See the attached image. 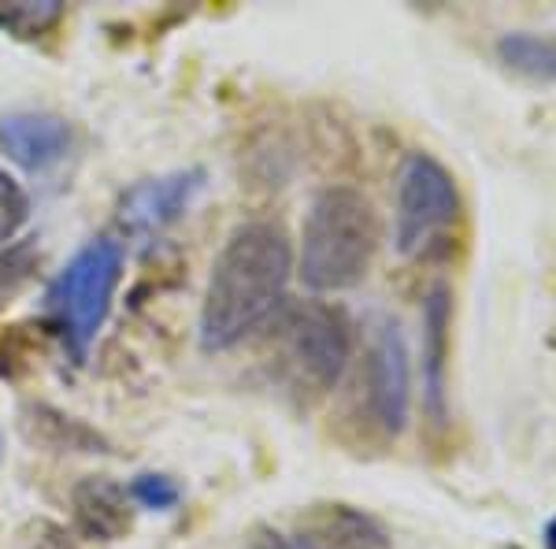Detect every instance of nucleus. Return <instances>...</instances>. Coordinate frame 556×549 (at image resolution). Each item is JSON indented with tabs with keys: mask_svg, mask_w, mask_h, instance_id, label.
<instances>
[{
	"mask_svg": "<svg viewBox=\"0 0 556 549\" xmlns=\"http://www.w3.org/2000/svg\"><path fill=\"white\" fill-rule=\"evenodd\" d=\"M364 398L371 423L386 438H397L408 427L412 412V364L408 341L401 335V323L379 320L364 357Z\"/></svg>",
	"mask_w": 556,
	"mask_h": 549,
	"instance_id": "6e6552de",
	"label": "nucleus"
},
{
	"mask_svg": "<svg viewBox=\"0 0 556 549\" xmlns=\"http://www.w3.org/2000/svg\"><path fill=\"white\" fill-rule=\"evenodd\" d=\"M41 272L38 238H20L0 246V312L20 297Z\"/></svg>",
	"mask_w": 556,
	"mask_h": 549,
	"instance_id": "2eb2a0df",
	"label": "nucleus"
},
{
	"mask_svg": "<svg viewBox=\"0 0 556 549\" xmlns=\"http://www.w3.org/2000/svg\"><path fill=\"white\" fill-rule=\"evenodd\" d=\"M542 542H545V549H556V516L545 524V531H542Z\"/></svg>",
	"mask_w": 556,
	"mask_h": 549,
	"instance_id": "a211bd4d",
	"label": "nucleus"
},
{
	"mask_svg": "<svg viewBox=\"0 0 556 549\" xmlns=\"http://www.w3.org/2000/svg\"><path fill=\"white\" fill-rule=\"evenodd\" d=\"M379 212L356 186H327L312 197L301 223L293 275L312 294H345L361 286L379 253Z\"/></svg>",
	"mask_w": 556,
	"mask_h": 549,
	"instance_id": "f03ea898",
	"label": "nucleus"
},
{
	"mask_svg": "<svg viewBox=\"0 0 556 549\" xmlns=\"http://www.w3.org/2000/svg\"><path fill=\"white\" fill-rule=\"evenodd\" d=\"M275 349V375L298 398H323L342 383L353 360V323L327 301H286L260 330Z\"/></svg>",
	"mask_w": 556,
	"mask_h": 549,
	"instance_id": "20e7f679",
	"label": "nucleus"
},
{
	"mask_svg": "<svg viewBox=\"0 0 556 549\" xmlns=\"http://www.w3.org/2000/svg\"><path fill=\"white\" fill-rule=\"evenodd\" d=\"M26 220H30V197L20 186V178L0 167V246L15 241V234L26 227Z\"/></svg>",
	"mask_w": 556,
	"mask_h": 549,
	"instance_id": "f3484780",
	"label": "nucleus"
},
{
	"mask_svg": "<svg viewBox=\"0 0 556 549\" xmlns=\"http://www.w3.org/2000/svg\"><path fill=\"white\" fill-rule=\"evenodd\" d=\"M75 146V127L56 112H8L0 115V152L26 175H45L64 164Z\"/></svg>",
	"mask_w": 556,
	"mask_h": 549,
	"instance_id": "1a4fd4ad",
	"label": "nucleus"
},
{
	"mask_svg": "<svg viewBox=\"0 0 556 549\" xmlns=\"http://www.w3.org/2000/svg\"><path fill=\"white\" fill-rule=\"evenodd\" d=\"M460 186L442 160L408 152L397 171L393 246L405 260H430L450 249V230L460 223Z\"/></svg>",
	"mask_w": 556,
	"mask_h": 549,
	"instance_id": "39448f33",
	"label": "nucleus"
},
{
	"mask_svg": "<svg viewBox=\"0 0 556 549\" xmlns=\"http://www.w3.org/2000/svg\"><path fill=\"white\" fill-rule=\"evenodd\" d=\"M127 486V498L134 509L146 512H175L182 506V483L167 472H138L134 479L123 483Z\"/></svg>",
	"mask_w": 556,
	"mask_h": 549,
	"instance_id": "dca6fc26",
	"label": "nucleus"
},
{
	"mask_svg": "<svg viewBox=\"0 0 556 549\" xmlns=\"http://www.w3.org/2000/svg\"><path fill=\"white\" fill-rule=\"evenodd\" d=\"M67 8L60 0H20V4H0V30L15 41H38L64 23Z\"/></svg>",
	"mask_w": 556,
	"mask_h": 549,
	"instance_id": "4468645a",
	"label": "nucleus"
},
{
	"mask_svg": "<svg viewBox=\"0 0 556 549\" xmlns=\"http://www.w3.org/2000/svg\"><path fill=\"white\" fill-rule=\"evenodd\" d=\"M123 260L127 253L115 238H89L45 286V327L64 346L71 364H86L97 335L112 316L115 294L123 283Z\"/></svg>",
	"mask_w": 556,
	"mask_h": 549,
	"instance_id": "7ed1b4c3",
	"label": "nucleus"
},
{
	"mask_svg": "<svg viewBox=\"0 0 556 549\" xmlns=\"http://www.w3.org/2000/svg\"><path fill=\"white\" fill-rule=\"evenodd\" d=\"M450 349H453V290L430 286L424 301V412L434 427L450 423Z\"/></svg>",
	"mask_w": 556,
	"mask_h": 549,
	"instance_id": "9d476101",
	"label": "nucleus"
},
{
	"mask_svg": "<svg viewBox=\"0 0 556 549\" xmlns=\"http://www.w3.org/2000/svg\"><path fill=\"white\" fill-rule=\"evenodd\" d=\"M497 60L516 75L556 83V34L508 30L497 38Z\"/></svg>",
	"mask_w": 556,
	"mask_h": 549,
	"instance_id": "ddd939ff",
	"label": "nucleus"
},
{
	"mask_svg": "<svg viewBox=\"0 0 556 549\" xmlns=\"http://www.w3.org/2000/svg\"><path fill=\"white\" fill-rule=\"evenodd\" d=\"M204 186H208V171L204 167H178L167 171V175L138 178L115 201V227H119L123 238L134 241L160 238L193 209Z\"/></svg>",
	"mask_w": 556,
	"mask_h": 549,
	"instance_id": "0eeeda50",
	"label": "nucleus"
},
{
	"mask_svg": "<svg viewBox=\"0 0 556 549\" xmlns=\"http://www.w3.org/2000/svg\"><path fill=\"white\" fill-rule=\"evenodd\" d=\"M15 427H20V435L26 442L34 449H45V453H83V457L112 453V442H108L101 431L45 401H23L20 416H15Z\"/></svg>",
	"mask_w": 556,
	"mask_h": 549,
	"instance_id": "f8f14e48",
	"label": "nucleus"
},
{
	"mask_svg": "<svg viewBox=\"0 0 556 549\" xmlns=\"http://www.w3.org/2000/svg\"><path fill=\"white\" fill-rule=\"evenodd\" d=\"M249 549H390V531L371 512L327 501L304 509L290 531L256 527Z\"/></svg>",
	"mask_w": 556,
	"mask_h": 549,
	"instance_id": "423d86ee",
	"label": "nucleus"
},
{
	"mask_svg": "<svg viewBox=\"0 0 556 549\" xmlns=\"http://www.w3.org/2000/svg\"><path fill=\"white\" fill-rule=\"evenodd\" d=\"M293 241L271 220H249L230 230L212 260L201 297L197 338L204 353H230L267 327L290 297Z\"/></svg>",
	"mask_w": 556,
	"mask_h": 549,
	"instance_id": "f257e3e1",
	"label": "nucleus"
},
{
	"mask_svg": "<svg viewBox=\"0 0 556 549\" xmlns=\"http://www.w3.org/2000/svg\"><path fill=\"white\" fill-rule=\"evenodd\" d=\"M0 457H4V427H0Z\"/></svg>",
	"mask_w": 556,
	"mask_h": 549,
	"instance_id": "6ab92c4d",
	"label": "nucleus"
},
{
	"mask_svg": "<svg viewBox=\"0 0 556 549\" xmlns=\"http://www.w3.org/2000/svg\"><path fill=\"white\" fill-rule=\"evenodd\" d=\"M71 520L78 535L93 542H119L134 527V506L127 486L108 479V475H86L71 490Z\"/></svg>",
	"mask_w": 556,
	"mask_h": 549,
	"instance_id": "9b49d317",
	"label": "nucleus"
}]
</instances>
